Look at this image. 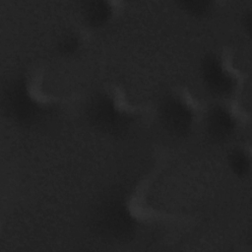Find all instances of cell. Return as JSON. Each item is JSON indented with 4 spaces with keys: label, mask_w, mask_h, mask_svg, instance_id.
<instances>
[{
    "label": "cell",
    "mask_w": 252,
    "mask_h": 252,
    "mask_svg": "<svg viewBox=\"0 0 252 252\" xmlns=\"http://www.w3.org/2000/svg\"><path fill=\"white\" fill-rule=\"evenodd\" d=\"M200 78L205 90L219 99L229 98L236 91L237 81L218 54H206L200 62Z\"/></svg>",
    "instance_id": "1"
},
{
    "label": "cell",
    "mask_w": 252,
    "mask_h": 252,
    "mask_svg": "<svg viewBox=\"0 0 252 252\" xmlns=\"http://www.w3.org/2000/svg\"><path fill=\"white\" fill-rule=\"evenodd\" d=\"M56 47L62 56H72L79 51L81 39L74 32H67L58 38Z\"/></svg>",
    "instance_id": "7"
},
{
    "label": "cell",
    "mask_w": 252,
    "mask_h": 252,
    "mask_svg": "<svg viewBox=\"0 0 252 252\" xmlns=\"http://www.w3.org/2000/svg\"><path fill=\"white\" fill-rule=\"evenodd\" d=\"M237 120L233 113L223 104L212 105L204 117L206 134L215 142H223L233 134Z\"/></svg>",
    "instance_id": "3"
},
{
    "label": "cell",
    "mask_w": 252,
    "mask_h": 252,
    "mask_svg": "<svg viewBox=\"0 0 252 252\" xmlns=\"http://www.w3.org/2000/svg\"><path fill=\"white\" fill-rule=\"evenodd\" d=\"M227 164L233 174L245 177L250 172V156L243 148H235L227 156Z\"/></svg>",
    "instance_id": "5"
},
{
    "label": "cell",
    "mask_w": 252,
    "mask_h": 252,
    "mask_svg": "<svg viewBox=\"0 0 252 252\" xmlns=\"http://www.w3.org/2000/svg\"><path fill=\"white\" fill-rule=\"evenodd\" d=\"M114 6L104 0L86 1L81 6V14L85 24L91 28H102L107 25L114 14Z\"/></svg>",
    "instance_id": "4"
},
{
    "label": "cell",
    "mask_w": 252,
    "mask_h": 252,
    "mask_svg": "<svg viewBox=\"0 0 252 252\" xmlns=\"http://www.w3.org/2000/svg\"><path fill=\"white\" fill-rule=\"evenodd\" d=\"M159 121L162 127L172 135L183 136L190 132L195 110L186 98L179 94L165 95L158 107Z\"/></svg>",
    "instance_id": "2"
},
{
    "label": "cell",
    "mask_w": 252,
    "mask_h": 252,
    "mask_svg": "<svg viewBox=\"0 0 252 252\" xmlns=\"http://www.w3.org/2000/svg\"><path fill=\"white\" fill-rule=\"evenodd\" d=\"M179 5L185 13L194 18H205L214 8V3L207 0H185L180 1Z\"/></svg>",
    "instance_id": "6"
}]
</instances>
